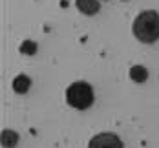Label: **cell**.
<instances>
[{
	"instance_id": "6da1fadb",
	"label": "cell",
	"mask_w": 159,
	"mask_h": 148,
	"mask_svg": "<svg viewBox=\"0 0 159 148\" xmlns=\"http://www.w3.org/2000/svg\"><path fill=\"white\" fill-rule=\"evenodd\" d=\"M134 35L144 44H152L159 40V15L157 11L148 9L141 11L134 20Z\"/></svg>"
},
{
	"instance_id": "7a4b0ae2",
	"label": "cell",
	"mask_w": 159,
	"mask_h": 148,
	"mask_svg": "<svg viewBox=\"0 0 159 148\" xmlns=\"http://www.w3.org/2000/svg\"><path fill=\"white\" fill-rule=\"evenodd\" d=\"M66 101H68V104L71 108L86 110V108H90L93 104V90L84 81L73 82L66 92Z\"/></svg>"
},
{
	"instance_id": "277c9868",
	"label": "cell",
	"mask_w": 159,
	"mask_h": 148,
	"mask_svg": "<svg viewBox=\"0 0 159 148\" xmlns=\"http://www.w3.org/2000/svg\"><path fill=\"white\" fill-rule=\"evenodd\" d=\"M75 4H77V9L82 11L84 15H95L101 7L99 0H75Z\"/></svg>"
},
{
	"instance_id": "3957f363",
	"label": "cell",
	"mask_w": 159,
	"mask_h": 148,
	"mask_svg": "<svg viewBox=\"0 0 159 148\" xmlns=\"http://www.w3.org/2000/svg\"><path fill=\"white\" fill-rule=\"evenodd\" d=\"M88 148H123V141L110 132H102L95 137H92Z\"/></svg>"
},
{
	"instance_id": "8992f818",
	"label": "cell",
	"mask_w": 159,
	"mask_h": 148,
	"mask_svg": "<svg viewBox=\"0 0 159 148\" xmlns=\"http://www.w3.org/2000/svg\"><path fill=\"white\" fill-rule=\"evenodd\" d=\"M18 143V135L13 130H4L2 132V146L4 148H13Z\"/></svg>"
},
{
	"instance_id": "5b68a950",
	"label": "cell",
	"mask_w": 159,
	"mask_h": 148,
	"mask_svg": "<svg viewBox=\"0 0 159 148\" xmlns=\"http://www.w3.org/2000/svg\"><path fill=\"white\" fill-rule=\"evenodd\" d=\"M30 86H31V79L28 75H18L13 81V90L16 93H26L30 90Z\"/></svg>"
},
{
	"instance_id": "ba28073f",
	"label": "cell",
	"mask_w": 159,
	"mask_h": 148,
	"mask_svg": "<svg viewBox=\"0 0 159 148\" xmlns=\"http://www.w3.org/2000/svg\"><path fill=\"white\" fill-rule=\"evenodd\" d=\"M20 51H22V53H28V55H33V53L37 51V44L31 42V40H26V42L20 46Z\"/></svg>"
},
{
	"instance_id": "52a82bcc",
	"label": "cell",
	"mask_w": 159,
	"mask_h": 148,
	"mask_svg": "<svg viewBox=\"0 0 159 148\" xmlns=\"http://www.w3.org/2000/svg\"><path fill=\"white\" fill-rule=\"evenodd\" d=\"M130 77H132V81H135V82H144L148 79V70L144 66H134L130 70Z\"/></svg>"
}]
</instances>
